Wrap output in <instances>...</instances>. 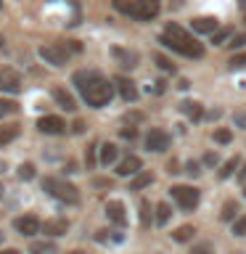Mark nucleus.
Wrapping results in <instances>:
<instances>
[{"instance_id": "nucleus-1", "label": "nucleus", "mask_w": 246, "mask_h": 254, "mask_svg": "<svg viewBox=\"0 0 246 254\" xmlns=\"http://www.w3.org/2000/svg\"><path fill=\"white\" fill-rule=\"evenodd\" d=\"M74 82L79 85L82 98L90 103V106H95V109L106 106V103L111 101V95H114V87H111L101 74H95V71H77Z\"/></svg>"}, {"instance_id": "nucleus-2", "label": "nucleus", "mask_w": 246, "mask_h": 254, "mask_svg": "<svg viewBox=\"0 0 246 254\" xmlns=\"http://www.w3.org/2000/svg\"><path fill=\"white\" fill-rule=\"evenodd\" d=\"M162 43L170 48V51L180 53V56H188V59H201L204 56V45L196 43V40L190 37L183 27H178V24H167V29L162 35Z\"/></svg>"}, {"instance_id": "nucleus-3", "label": "nucleus", "mask_w": 246, "mask_h": 254, "mask_svg": "<svg viewBox=\"0 0 246 254\" xmlns=\"http://www.w3.org/2000/svg\"><path fill=\"white\" fill-rule=\"evenodd\" d=\"M114 8L138 21H148L159 13V0H114Z\"/></svg>"}, {"instance_id": "nucleus-4", "label": "nucleus", "mask_w": 246, "mask_h": 254, "mask_svg": "<svg viewBox=\"0 0 246 254\" xmlns=\"http://www.w3.org/2000/svg\"><path fill=\"white\" fill-rule=\"evenodd\" d=\"M43 188L48 190L51 196H56L59 201H63V204H77V188L71 186V183H66V180H59V178H45L43 180Z\"/></svg>"}, {"instance_id": "nucleus-5", "label": "nucleus", "mask_w": 246, "mask_h": 254, "mask_svg": "<svg viewBox=\"0 0 246 254\" xmlns=\"http://www.w3.org/2000/svg\"><path fill=\"white\" fill-rule=\"evenodd\" d=\"M172 198L178 201L183 209H196L198 206V190L193 186H172Z\"/></svg>"}, {"instance_id": "nucleus-6", "label": "nucleus", "mask_w": 246, "mask_h": 254, "mask_svg": "<svg viewBox=\"0 0 246 254\" xmlns=\"http://www.w3.org/2000/svg\"><path fill=\"white\" fill-rule=\"evenodd\" d=\"M40 56L48 61V64H53V66H63L69 59V48L63 45V43H56V45H43L40 48Z\"/></svg>"}, {"instance_id": "nucleus-7", "label": "nucleus", "mask_w": 246, "mask_h": 254, "mask_svg": "<svg viewBox=\"0 0 246 254\" xmlns=\"http://www.w3.org/2000/svg\"><path fill=\"white\" fill-rule=\"evenodd\" d=\"M63 127H66V125H63V119L56 117V114H45V117L37 119V130L45 132V135H61Z\"/></svg>"}, {"instance_id": "nucleus-8", "label": "nucleus", "mask_w": 246, "mask_h": 254, "mask_svg": "<svg viewBox=\"0 0 246 254\" xmlns=\"http://www.w3.org/2000/svg\"><path fill=\"white\" fill-rule=\"evenodd\" d=\"M0 90L3 93H19L21 90V77L13 69H0Z\"/></svg>"}, {"instance_id": "nucleus-9", "label": "nucleus", "mask_w": 246, "mask_h": 254, "mask_svg": "<svg viewBox=\"0 0 246 254\" xmlns=\"http://www.w3.org/2000/svg\"><path fill=\"white\" fill-rule=\"evenodd\" d=\"M13 228L19 230L21 236H35L40 230V220L35 217V214H21V217L13 220Z\"/></svg>"}, {"instance_id": "nucleus-10", "label": "nucleus", "mask_w": 246, "mask_h": 254, "mask_svg": "<svg viewBox=\"0 0 246 254\" xmlns=\"http://www.w3.org/2000/svg\"><path fill=\"white\" fill-rule=\"evenodd\" d=\"M146 148L148 151H164V148H170V135H167L164 130H148Z\"/></svg>"}, {"instance_id": "nucleus-11", "label": "nucleus", "mask_w": 246, "mask_h": 254, "mask_svg": "<svg viewBox=\"0 0 246 254\" xmlns=\"http://www.w3.org/2000/svg\"><path fill=\"white\" fill-rule=\"evenodd\" d=\"M143 170V164H140V159L138 156H124L122 162H119V167H117V175H135V172H140Z\"/></svg>"}, {"instance_id": "nucleus-12", "label": "nucleus", "mask_w": 246, "mask_h": 254, "mask_svg": "<svg viewBox=\"0 0 246 254\" xmlns=\"http://www.w3.org/2000/svg\"><path fill=\"white\" fill-rule=\"evenodd\" d=\"M106 214L111 222H117V225H124L127 222V214H124V204L122 201H109L106 204Z\"/></svg>"}, {"instance_id": "nucleus-13", "label": "nucleus", "mask_w": 246, "mask_h": 254, "mask_svg": "<svg viewBox=\"0 0 246 254\" xmlns=\"http://www.w3.org/2000/svg\"><path fill=\"white\" fill-rule=\"evenodd\" d=\"M117 90H119V95H122L124 101H135V98H138V87H135L127 77H117Z\"/></svg>"}, {"instance_id": "nucleus-14", "label": "nucleus", "mask_w": 246, "mask_h": 254, "mask_svg": "<svg viewBox=\"0 0 246 254\" xmlns=\"http://www.w3.org/2000/svg\"><path fill=\"white\" fill-rule=\"evenodd\" d=\"M51 95H53V101L59 103V106H61L63 111H74V109H77V101L71 98V95H69L66 90H61V87H56V90H53Z\"/></svg>"}, {"instance_id": "nucleus-15", "label": "nucleus", "mask_w": 246, "mask_h": 254, "mask_svg": "<svg viewBox=\"0 0 246 254\" xmlns=\"http://www.w3.org/2000/svg\"><path fill=\"white\" fill-rule=\"evenodd\" d=\"M193 29L201 32V35H209V32L217 29V21L212 16H198V19H193Z\"/></svg>"}, {"instance_id": "nucleus-16", "label": "nucleus", "mask_w": 246, "mask_h": 254, "mask_svg": "<svg viewBox=\"0 0 246 254\" xmlns=\"http://www.w3.org/2000/svg\"><path fill=\"white\" fill-rule=\"evenodd\" d=\"M66 228H69L66 220H48L43 225V230L48 236H63V233H66Z\"/></svg>"}, {"instance_id": "nucleus-17", "label": "nucleus", "mask_w": 246, "mask_h": 254, "mask_svg": "<svg viewBox=\"0 0 246 254\" xmlns=\"http://www.w3.org/2000/svg\"><path fill=\"white\" fill-rule=\"evenodd\" d=\"M180 111H185V114L193 119V122H198V119L204 117V109L198 106L196 101H183V103H180Z\"/></svg>"}, {"instance_id": "nucleus-18", "label": "nucleus", "mask_w": 246, "mask_h": 254, "mask_svg": "<svg viewBox=\"0 0 246 254\" xmlns=\"http://www.w3.org/2000/svg\"><path fill=\"white\" fill-rule=\"evenodd\" d=\"M16 135H19V125H3L0 127V146H8Z\"/></svg>"}, {"instance_id": "nucleus-19", "label": "nucleus", "mask_w": 246, "mask_h": 254, "mask_svg": "<svg viewBox=\"0 0 246 254\" xmlns=\"http://www.w3.org/2000/svg\"><path fill=\"white\" fill-rule=\"evenodd\" d=\"M117 159V146L114 143H103L101 146V164H114Z\"/></svg>"}, {"instance_id": "nucleus-20", "label": "nucleus", "mask_w": 246, "mask_h": 254, "mask_svg": "<svg viewBox=\"0 0 246 254\" xmlns=\"http://www.w3.org/2000/svg\"><path fill=\"white\" fill-rule=\"evenodd\" d=\"M29 252L32 254H56V244H51V241H32Z\"/></svg>"}, {"instance_id": "nucleus-21", "label": "nucleus", "mask_w": 246, "mask_h": 254, "mask_svg": "<svg viewBox=\"0 0 246 254\" xmlns=\"http://www.w3.org/2000/svg\"><path fill=\"white\" fill-rule=\"evenodd\" d=\"M193 233H196L193 225H183V228H178V230L172 233V238H175L178 244H183V241H190V238H193Z\"/></svg>"}, {"instance_id": "nucleus-22", "label": "nucleus", "mask_w": 246, "mask_h": 254, "mask_svg": "<svg viewBox=\"0 0 246 254\" xmlns=\"http://www.w3.org/2000/svg\"><path fill=\"white\" fill-rule=\"evenodd\" d=\"M114 56H117L119 61H122V66H127V69L138 64V56H135V53H130V51H119V48H114Z\"/></svg>"}, {"instance_id": "nucleus-23", "label": "nucleus", "mask_w": 246, "mask_h": 254, "mask_svg": "<svg viewBox=\"0 0 246 254\" xmlns=\"http://www.w3.org/2000/svg\"><path fill=\"white\" fill-rule=\"evenodd\" d=\"M154 183V175L151 172H138V178L132 180V190H143L146 186H151Z\"/></svg>"}, {"instance_id": "nucleus-24", "label": "nucleus", "mask_w": 246, "mask_h": 254, "mask_svg": "<svg viewBox=\"0 0 246 254\" xmlns=\"http://www.w3.org/2000/svg\"><path fill=\"white\" fill-rule=\"evenodd\" d=\"M238 164H241V159H238V156H230L228 162L222 164V170H220V178H222V180H225V178H230V175L236 172V167H238Z\"/></svg>"}, {"instance_id": "nucleus-25", "label": "nucleus", "mask_w": 246, "mask_h": 254, "mask_svg": "<svg viewBox=\"0 0 246 254\" xmlns=\"http://www.w3.org/2000/svg\"><path fill=\"white\" fill-rule=\"evenodd\" d=\"M170 217H172L170 204H159L156 206V222H159V225H164V222H170Z\"/></svg>"}, {"instance_id": "nucleus-26", "label": "nucleus", "mask_w": 246, "mask_h": 254, "mask_svg": "<svg viewBox=\"0 0 246 254\" xmlns=\"http://www.w3.org/2000/svg\"><path fill=\"white\" fill-rule=\"evenodd\" d=\"M212 138L217 140V143H230V140H233V132H230L228 127H217V130H214V135H212Z\"/></svg>"}, {"instance_id": "nucleus-27", "label": "nucleus", "mask_w": 246, "mask_h": 254, "mask_svg": "<svg viewBox=\"0 0 246 254\" xmlns=\"http://www.w3.org/2000/svg\"><path fill=\"white\" fill-rule=\"evenodd\" d=\"M236 212H238V204H236V201H228L225 206H222L220 217H222V220L228 222V220H233V217H236Z\"/></svg>"}, {"instance_id": "nucleus-28", "label": "nucleus", "mask_w": 246, "mask_h": 254, "mask_svg": "<svg viewBox=\"0 0 246 254\" xmlns=\"http://www.w3.org/2000/svg\"><path fill=\"white\" fill-rule=\"evenodd\" d=\"M140 225H151V204L140 198Z\"/></svg>"}, {"instance_id": "nucleus-29", "label": "nucleus", "mask_w": 246, "mask_h": 254, "mask_svg": "<svg viewBox=\"0 0 246 254\" xmlns=\"http://www.w3.org/2000/svg\"><path fill=\"white\" fill-rule=\"evenodd\" d=\"M19 178H21V180H32V178H35V167H32L29 162H24V164L19 167Z\"/></svg>"}, {"instance_id": "nucleus-30", "label": "nucleus", "mask_w": 246, "mask_h": 254, "mask_svg": "<svg viewBox=\"0 0 246 254\" xmlns=\"http://www.w3.org/2000/svg\"><path fill=\"white\" fill-rule=\"evenodd\" d=\"M154 61H156V66H159V69H164V71H172V69H175V66H172V61H170V59H164L162 53H156V56H154Z\"/></svg>"}, {"instance_id": "nucleus-31", "label": "nucleus", "mask_w": 246, "mask_h": 254, "mask_svg": "<svg viewBox=\"0 0 246 254\" xmlns=\"http://www.w3.org/2000/svg\"><path fill=\"white\" fill-rule=\"evenodd\" d=\"M233 236H246V214L233 222Z\"/></svg>"}, {"instance_id": "nucleus-32", "label": "nucleus", "mask_w": 246, "mask_h": 254, "mask_svg": "<svg viewBox=\"0 0 246 254\" xmlns=\"http://www.w3.org/2000/svg\"><path fill=\"white\" fill-rule=\"evenodd\" d=\"M230 37V29L225 27V29H220V32H214V35H212V43L214 45H222V43H225V40Z\"/></svg>"}, {"instance_id": "nucleus-33", "label": "nucleus", "mask_w": 246, "mask_h": 254, "mask_svg": "<svg viewBox=\"0 0 246 254\" xmlns=\"http://www.w3.org/2000/svg\"><path fill=\"white\" fill-rule=\"evenodd\" d=\"M230 66H233V69H244L246 66V53L233 56V59H230Z\"/></svg>"}, {"instance_id": "nucleus-34", "label": "nucleus", "mask_w": 246, "mask_h": 254, "mask_svg": "<svg viewBox=\"0 0 246 254\" xmlns=\"http://www.w3.org/2000/svg\"><path fill=\"white\" fill-rule=\"evenodd\" d=\"M190 254H212V244H196Z\"/></svg>"}, {"instance_id": "nucleus-35", "label": "nucleus", "mask_w": 246, "mask_h": 254, "mask_svg": "<svg viewBox=\"0 0 246 254\" xmlns=\"http://www.w3.org/2000/svg\"><path fill=\"white\" fill-rule=\"evenodd\" d=\"M13 109H16V103H13V101H0V117L11 114Z\"/></svg>"}, {"instance_id": "nucleus-36", "label": "nucleus", "mask_w": 246, "mask_h": 254, "mask_svg": "<svg viewBox=\"0 0 246 254\" xmlns=\"http://www.w3.org/2000/svg\"><path fill=\"white\" fill-rule=\"evenodd\" d=\"M185 172L190 175V178H198V175H201V170H198V162H185Z\"/></svg>"}, {"instance_id": "nucleus-37", "label": "nucleus", "mask_w": 246, "mask_h": 254, "mask_svg": "<svg viewBox=\"0 0 246 254\" xmlns=\"http://www.w3.org/2000/svg\"><path fill=\"white\" fill-rule=\"evenodd\" d=\"M217 162H220V156L214 154V151H209V154L204 156V164H206V167H217Z\"/></svg>"}, {"instance_id": "nucleus-38", "label": "nucleus", "mask_w": 246, "mask_h": 254, "mask_svg": "<svg viewBox=\"0 0 246 254\" xmlns=\"http://www.w3.org/2000/svg\"><path fill=\"white\" fill-rule=\"evenodd\" d=\"M71 132H85V122H82V119H74V122H71Z\"/></svg>"}, {"instance_id": "nucleus-39", "label": "nucleus", "mask_w": 246, "mask_h": 254, "mask_svg": "<svg viewBox=\"0 0 246 254\" xmlns=\"http://www.w3.org/2000/svg\"><path fill=\"white\" fill-rule=\"evenodd\" d=\"M244 43H246V35H236L233 43H228V45H230V48H241Z\"/></svg>"}, {"instance_id": "nucleus-40", "label": "nucleus", "mask_w": 246, "mask_h": 254, "mask_svg": "<svg viewBox=\"0 0 246 254\" xmlns=\"http://www.w3.org/2000/svg\"><path fill=\"white\" fill-rule=\"evenodd\" d=\"M93 186H95V188H109V186H111V180H106V178H95V180H93Z\"/></svg>"}, {"instance_id": "nucleus-41", "label": "nucleus", "mask_w": 246, "mask_h": 254, "mask_svg": "<svg viewBox=\"0 0 246 254\" xmlns=\"http://www.w3.org/2000/svg\"><path fill=\"white\" fill-rule=\"evenodd\" d=\"M122 138L132 140V138H135V130H132V127H124V130H122Z\"/></svg>"}, {"instance_id": "nucleus-42", "label": "nucleus", "mask_w": 246, "mask_h": 254, "mask_svg": "<svg viewBox=\"0 0 246 254\" xmlns=\"http://www.w3.org/2000/svg\"><path fill=\"white\" fill-rule=\"evenodd\" d=\"M236 125H238V127H246V114H241V111H238V114H236Z\"/></svg>"}, {"instance_id": "nucleus-43", "label": "nucleus", "mask_w": 246, "mask_h": 254, "mask_svg": "<svg viewBox=\"0 0 246 254\" xmlns=\"http://www.w3.org/2000/svg\"><path fill=\"white\" fill-rule=\"evenodd\" d=\"M87 162H95V146H90V148H87Z\"/></svg>"}, {"instance_id": "nucleus-44", "label": "nucleus", "mask_w": 246, "mask_h": 254, "mask_svg": "<svg viewBox=\"0 0 246 254\" xmlns=\"http://www.w3.org/2000/svg\"><path fill=\"white\" fill-rule=\"evenodd\" d=\"M170 172H172V175L180 172V164H178V162H170Z\"/></svg>"}, {"instance_id": "nucleus-45", "label": "nucleus", "mask_w": 246, "mask_h": 254, "mask_svg": "<svg viewBox=\"0 0 246 254\" xmlns=\"http://www.w3.org/2000/svg\"><path fill=\"white\" fill-rule=\"evenodd\" d=\"M238 180H241V183H244V186H246V164H244V170H241V172H238Z\"/></svg>"}, {"instance_id": "nucleus-46", "label": "nucleus", "mask_w": 246, "mask_h": 254, "mask_svg": "<svg viewBox=\"0 0 246 254\" xmlns=\"http://www.w3.org/2000/svg\"><path fill=\"white\" fill-rule=\"evenodd\" d=\"M3 172H5V162L0 159V175H3Z\"/></svg>"}, {"instance_id": "nucleus-47", "label": "nucleus", "mask_w": 246, "mask_h": 254, "mask_svg": "<svg viewBox=\"0 0 246 254\" xmlns=\"http://www.w3.org/2000/svg\"><path fill=\"white\" fill-rule=\"evenodd\" d=\"M0 254H19L16 249H5V252H0Z\"/></svg>"}, {"instance_id": "nucleus-48", "label": "nucleus", "mask_w": 246, "mask_h": 254, "mask_svg": "<svg viewBox=\"0 0 246 254\" xmlns=\"http://www.w3.org/2000/svg\"><path fill=\"white\" fill-rule=\"evenodd\" d=\"M69 254H85V252H69Z\"/></svg>"}, {"instance_id": "nucleus-49", "label": "nucleus", "mask_w": 246, "mask_h": 254, "mask_svg": "<svg viewBox=\"0 0 246 254\" xmlns=\"http://www.w3.org/2000/svg\"><path fill=\"white\" fill-rule=\"evenodd\" d=\"M0 48H3V35H0Z\"/></svg>"}, {"instance_id": "nucleus-50", "label": "nucleus", "mask_w": 246, "mask_h": 254, "mask_svg": "<svg viewBox=\"0 0 246 254\" xmlns=\"http://www.w3.org/2000/svg\"><path fill=\"white\" fill-rule=\"evenodd\" d=\"M0 198H3V186H0Z\"/></svg>"}, {"instance_id": "nucleus-51", "label": "nucleus", "mask_w": 246, "mask_h": 254, "mask_svg": "<svg viewBox=\"0 0 246 254\" xmlns=\"http://www.w3.org/2000/svg\"><path fill=\"white\" fill-rule=\"evenodd\" d=\"M0 241H3V233H0Z\"/></svg>"}, {"instance_id": "nucleus-52", "label": "nucleus", "mask_w": 246, "mask_h": 254, "mask_svg": "<svg viewBox=\"0 0 246 254\" xmlns=\"http://www.w3.org/2000/svg\"><path fill=\"white\" fill-rule=\"evenodd\" d=\"M244 188H246V186H244ZM244 193H246V190H244Z\"/></svg>"}]
</instances>
